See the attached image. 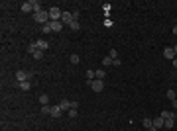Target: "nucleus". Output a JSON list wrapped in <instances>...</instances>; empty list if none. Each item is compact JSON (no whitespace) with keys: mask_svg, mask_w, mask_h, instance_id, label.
<instances>
[{"mask_svg":"<svg viewBox=\"0 0 177 131\" xmlns=\"http://www.w3.org/2000/svg\"><path fill=\"white\" fill-rule=\"evenodd\" d=\"M33 20H35V22L37 24H47L49 22V12L47 10H42V12H37V14H33Z\"/></svg>","mask_w":177,"mask_h":131,"instance_id":"1","label":"nucleus"},{"mask_svg":"<svg viewBox=\"0 0 177 131\" xmlns=\"http://www.w3.org/2000/svg\"><path fill=\"white\" fill-rule=\"evenodd\" d=\"M47 12H49V20H51V22H59V20H61V14H63V12L59 10L57 6H51Z\"/></svg>","mask_w":177,"mask_h":131,"instance_id":"2","label":"nucleus"},{"mask_svg":"<svg viewBox=\"0 0 177 131\" xmlns=\"http://www.w3.org/2000/svg\"><path fill=\"white\" fill-rule=\"evenodd\" d=\"M87 84L93 88V92H102V90H104V82L99 80V78H95L93 82H87Z\"/></svg>","mask_w":177,"mask_h":131,"instance_id":"3","label":"nucleus"},{"mask_svg":"<svg viewBox=\"0 0 177 131\" xmlns=\"http://www.w3.org/2000/svg\"><path fill=\"white\" fill-rule=\"evenodd\" d=\"M30 78H32V73H26V71H18V73H16V80H18V82L30 80Z\"/></svg>","mask_w":177,"mask_h":131,"instance_id":"4","label":"nucleus"},{"mask_svg":"<svg viewBox=\"0 0 177 131\" xmlns=\"http://www.w3.org/2000/svg\"><path fill=\"white\" fill-rule=\"evenodd\" d=\"M152 123H154V127H155V129L159 131L161 127H163V125H165V120H163L161 116H157V118H154V120H152Z\"/></svg>","mask_w":177,"mask_h":131,"instance_id":"5","label":"nucleus"},{"mask_svg":"<svg viewBox=\"0 0 177 131\" xmlns=\"http://www.w3.org/2000/svg\"><path fill=\"white\" fill-rule=\"evenodd\" d=\"M59 108L63 110V112H69V110L73 108V102H71V100H61V102H59Z\"/></svg>","mask_w":177,"mask_h":131,"instance_id":"6","label":"nucleus"},{"mask_svg":"<svg viewBox=\"0 0 177 131\" xmlns=\"http://www.w3.org/2000/svg\"><path fill=\"white\" fill-rule=\"evenodd\" d=\"M61 116H63V110L59 108V104L51 106V118H61Z\"/></svg>","mask_w":177,"mask_h":131,"instance_id":"7","label":"nucleus"},{"mask_svg":"<svg viewBox=\"0 0 177 131\" xmlns=\"http://www.w3.org/2000/svg\"><path fill=\"white\" fill-rule=\"evenodd\" d=\"M49 26H51V32H61L63 30V22L59 20V22H51L49 20Z\"/></svg>","mask_w":177,"mask_h":131,"instance_id":"8","label":"nucleus"},{"mask_svg":"<svg viewBox=\"0 0 177 131\" xmlns=\"http://www.w3.org/2000/svg\"><path fill=\"white\" fill-rule=\"evenodd\" d=\"M61 22H63V24H71V22H73V14L63 12V14H61Z\"/></svg>","mask_w":177,"mask_h":131,"instance_id":"9","label":"nucleus"},{"mask_svg":"<svg viewBox=\"0 0 177 131\" xmlns=\"http://www.w3.org/2000/svg\"><path fill=\"white\" fill-rule=\"evenodd\" d=\"M22 12H33V2L32 0H28V2L22 4Z\"/></svg>","mask_w":177,"mask_h":131,"instance_id":"10","label":"nucleus"},{"mask_svg":"<svg viewBox=\"0 0 177 131\" xmlns=\"http://www.w3.org/2000/svg\"><path fill=\"white\" fill-rule=\"evenodd\" d=\"M18 86H20V90L28 92V90L32 88V82H30V80H24V82H18Z\"/></svg>","mask_w":177,"mask_h":131,"instance_id":"11","label":"nucleus"},{"mask_svg":"<svg viewBox=\"0 0 177 131\" xmlns=\"http://www.w3.org/2000/svg\"><path fill=\"white\" fill-rule=\"evenodd\" d=\"M35 45H37V49H42V51H45V49L49 47V43H47L45 39H37V41H35Z\"/></svg>","mask_w":177,"mask_h":131,"instance_id":"12","label":"nucleus"},{"mask_svg":"<svg viewBox=\"0 0 177 131\" xmlns=\"http://www.w3.org/2000/svg\"><path fill=\"white\" fill-rule=\"evenodd\" d=\"M163 57H165V59H171V61H173V59H175V53H173V49H171V47H167L165 51H163Z\"/></svg>","mask_w":177,"mask_h":131,"instance_id":"13","label":"nucleus"},{"mask_svg":"<svg viewBox=\"0 0 177 131\" xmlns=\"http://www.w3.org/2000/svg\"><path fill=\"white\" fill-rule=\"evenodd\" d=\"M97 78V73H95V69H88L87 71V82H93Z\"/></svg>","mask_w":177,"mask_h":131,"instance_id":"14","label":"nucleus"},{"mask_svg":"<svg viewBox=\"0 0 177 131\" xmlns=\"http://www.w3.org/2000/svg\"><path fill=\"white\" fill-rule=\"evenodd\" d=\"M69 28H71L73 32H79V30H81V24H79V20H73V22L69 24Z\"/></svg>","mask_w":177,"mask_h":131,"instance_id":"15","label":"nucleus"},{"mask_svg":"<svg viewBox=\"0 0 177 131\" xmlns=\"http://www.w3.org/2000/svg\"><path fill=\"white\" fill-rule=\"evenodd\" d=\"M95 73H97V78H99V80H104V77H106V71H104V69H97Z\"/></svg>","mask_w":177,"mask_h":131,"instance_id":"16","label":"nucleus"},{"mask_svg":"<svg viewBox=\"0 0 177 131\" xmlns=\"http://www.w3.org/2000/svg\"><path fill=\"white\" fill-rule=\"evenodd\" d=\"M39 104H42V106H49V96H47V94H42V96H39Z\"/></svg>","mask_w":177,"mask_h":131,"instance_id":"17","label":"nucleus"},{"mask_svg":"<svg viewBox=\"0 0 177 131\" xmlns=\"http://www.w3.org/2000/svg\"><path fill=\"white\" fill-rule=\"evenodd\" d=\"M165 96H167V100H171V102H173V100H177V92H175V90H167Z\"/></svg>","mask_w":177,"mask_h":131,"instance_id":"18","label":"nucleus"},{"mask_svg":"<svg viewBox=\"0 0 177 131\" xmlns=\"http://www.w3.org/2000/svg\"><path fill=\"white\" fill-rule=\"evenodd\" d=\"M142 123H144V127H146L148 131L154 127V123H152V120H150V118H144V121H142Z\"/></svg>","mask_w":177,"mask_h":131,"instance_id":"19","label":"nucleus"},{"mask_svg":"<svg viewBox=\"0 0 177 131\" xmlns=\"http://www.w3.org/2000/svg\"><path fill=\"white\" fill-rule=\"evenodd\" d=\"M67 116H69V118H71V120H75V118H77V116H79V112H77V108H71V110H69V112H67Z\"/></svg>","mask_w":177,"mask_h":131,"instance_id":"20","label":"nucleus"},{"mask_svg":"<svg viewBox=\"0 0 177 131\" xmlns=\"http://www.w3.org/2000/svg\"><path fill=\"white\" fill-rule=\"evenodd\" d=\"M173 125H175V118H169V120H165V125H163V127H167V129H171Z\"/></svg>","mask_w":177,"mask_h":131,"instance_id":"21","label":"nucleus"},{"mask_svg":"<svg viewBox=\"0 0 177 131\" xmlns=\"http://www.w3.org/2000/svg\"><path fill=\"white\" fill-rule=\"evenodd\" d=\"M33 2V14H37V12H42V4L37 2V0H32Z\"/></svg>","mask_w":177,"mask_h":131,"instance_id":"22","label":"nucleus"},{"mask_svg":"<svg viewBox=\"0 0 177 131\" xmlns=\"http://www.w3.org/2000/svg\"><path fill=\"white\" fill-rule=\"evenodd\" d=\"M161 118H163V120H169V118H177V116L173 112H161Z\"/></svg>","mask_w":177,"mask_h":131,"instance_id":"23","label":"nucleus"},{"mask_svg":"<svg viewBox=\"0 0 177 131\" xmlns=\"http://www.w3.org/2000/svg\"><path fill=\"white\" fill-rule=\"evenodd\" d=\"M112 63H114V61H112L110 57H104V59H102V67H112Z\"/></svg>","mask_w":177,"mask_h":131,"instance_id":"24","label":"nucleus"},{"mask_svg":"<svg viewBox=\"0 0 177 131\" xmlns=\"http://www.w3.org/2000/svg\"><path fill=\"white\" fill-rule=\"evenodd\" d=\"M79 61H81V57H79L77 53H73V55H71V63H73V65H79Z\"/></svg>","mask_w":177,"mask_h":131,"instance_id":"25","label":"nucleus"},{"mask_svg":"<svg viewBox=\"0 0 177 131\" xmlns=\"http://www.w3.org/2000/svg\"><path fill=\"white\" fill-rule=\"evenodd\" d=\"M108 57H110L112 61H114V59H118V51H116V49H110V51H108Z\"/></svg>","mask_w":177,"mask_h":131,"instance_id":"26","label":"nucleus"},{"mask_svg":"<svg viewBox=\"0 0 177 131\" xmlns=\"http://www.w3.org/2000/svg\"><path fill=\"white\" fill-rule=\"evenodd\" d=\"M42 114H44V116H51V106H44V108H42Z\"/></svg>","mask_w":177,"mask_h":131,"instance_id":"27","label":"nucleus"},{"mask_svg":"<svg viewBox=\"0 0 177 131\" xmlns=\"http://www.w3.org/2000/svg\"><path fill=\"white\" fill-rule=\"evenodd\" d=\"M42 57H44V51H42V49H35V51H33V59H42Z\"/></svg>","mask_w":177,"mask_h":131,"instance_id":"28","label":"nucleus"},{"mask_svg":"<svg viewBox=\"0 0 177 131\" xmlns=\"http://www.w3.org/2000/svg\"><path fill=\"white\" fill-rule=\"evenodd\" d=\"M44 33H51V26H49V22L44 26Z\"/></svg>","mask_w":177,"mask_h":131,"instance_id":"29","label":"nucleus"},{"mask_svg":"<svg viewBox=\"0 0 177 131\" xmlns=\"http://www.w3.org/2000/svg\"><path fill=\"white\" fill-rule=\"evenodd\" d=\"M35 49H37V45H35V43H32V45H30V47H28V51H30V53H32V55H33V51H35Z\"/></svg>","mask_w":177,"mask_h":131,"instance_id":"30","label":"nucleus"},{"mask_svg":"<svg viewBox=\"0 0 177 131\" xmlns=\"http://www.w3.org/2000/svg\"><path fill=\"white\" fill-rule=\"evenodd\" d=\"M122 65V61H120V57L118 59H114V63H112V67H120Z\"/></svg>","mask_w":177,"mask_h":131,"instance_id":"31","label":"nucleus"},{"mask_svg":"<svg viewBox=\"0 0 177 131\" xmlns=\"http://www.w3.org/2000/svg\"><path fill=\"white\" fill-rule=\"evenodd\" d=\"M171 106H173V108L177 110V100H173V102H171Z\"/></svg>","mask_w":177,"mask_h":131,"instance_id":"32","label":"nucleus"},{"mask_svg":"<svg viewBox=\"0 0 177 131\" xmlns=\"http://www.w3.org/2000/svg\"><path fill=\"white\" fill-rule=\"evenodd\" d=\"M171 49H173V53H177V43L173 45V47H171Z\"/></svg>","mask_w":177,"mask_h":131,"instance_id":"33","label":"nucleus"},{"mask_svg":"<svg viewBox=\"0 0 177 131\" xmlns=\"http://www.w3.org/2000/svg\"><path fill=\"white\" fill-rule=\"evenodd\" d=\"M173 35H177V26H173Z\"/></svg>","mask_w":177,"mask_h":131,"instance_id":"34","label":"nucleus"},{"mask_svg":"<svg viewBox=\"0 0 177 131\" xmlns=\"http://www.w3.org/2000/svg\"><path fill=\"white\" fill-rule=\"evenodd\" d=\"M173 67H175V69H177V57H175V59H173Z\"/></svg>","mask_w":177,"mask_h":131,"instance_id":"35","label":"nucleus"}]
</instances>
